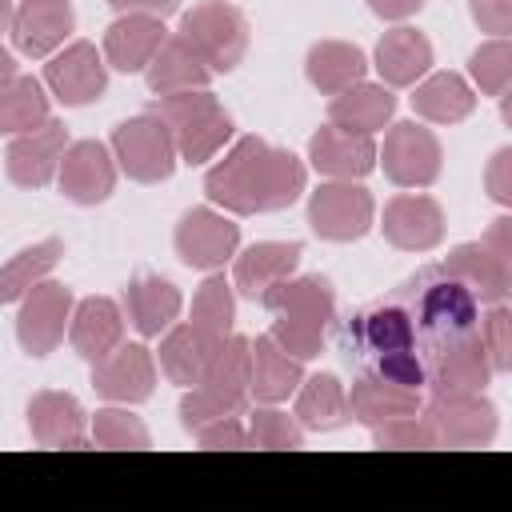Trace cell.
Segmentation results:
<instances>
[{"label": "cell", "instance_id": "6da1fadb", "mask_svg": "<svg viewBox=\"0 0 512 512\" xmlns=\"http://www.w3.org/2000/svg\"><path fill=\"white\" fill-rule=\"evenodd\" d=\"M308 184V168L288 148H272L260 136H240L208 172L204 192L212 208L228 216H256L280 212L300 200Z\"/></svg>", "mask_w": 512, "mask_h": 512}, {"label": "cell", "instance_id": "7a4b0ae2", "mask_svg": "<svg viewBox=\"0 0 512 512\" xmlns=\"http://www.w3.org/2000/svg\"><path fill=\"white\" fill-rule=\"evenodd\" d=\"M244 404H248V336L228 332L212 348L204 376L192 388H184L180 424H184V432H196L208 420L236 416Z\"/></svg>", "mask_w": 512, "mask_h": 512}, {"label": "cell", "instance_id": "3957f363", "mask_svg": "<svg viewBox=\"0 0 512 512\" xmlns=\"http://www.w3.org/2000/svg\"><path fill=\"white\" fill-rule=\"evenodd\" d=\"M148 112L156 120H164V128L172 132V144H176V160H184V164H208L232 140V116L208 88L156 96Z\"/></svg>", "mask_w": 512, "mask_h": 512}, {"label": "cell", "instance_id": "277c9868", "mask_svg": "<svg viewBox=\"0 0 512 512\" xmlns=\"http://www.w3.org/2000/svg\"><path fill=\"white\" fill-rule=\"evenodd\" d=\"M176 36L208 64L212 76H224V72H236L240 60L248 56L252 28H248V16L236 4H228V0H200V4H192L180 16Z\"/></svg>", "mask_w": 512, "mask_h": 512}, {"label": "cell", "instance_id": "5b68a950", "mask_svg": "<svg viewBox=\"0 0 512 512\" xmlns=\"http://www.w3.org/2000/svg\"><path fill=\"white\" fill-rule=\"evenodd\" d=\"M112 160L116 168L136 180V184H160L176 172V144H172V132L164 128V120H156L152 112H140V116H128L112 128Z\"/></svg>", "mask_w": 512, "mask_h": 512}, {"label": "cell", "instance_id": "8992f818", "mask_svg": "<svg viewBox=\"0 0 512 512\" xmlns=\"http://www.w3.org/2000/svg\"><path fill=\"white\" fill-rule=\"evenodd\" d=\"M376 164L396 188H432L444 168V148L440 136L420 120H396L376 148Z\"/></svg>", "mask_w": 512, "mask_h": 512}, {"label": "cell", "instance_id": "52a82bcc", "mask_svg": "<svg viewBox=\"0 0 512 512\" xmlns=\"http://www.w3.org/2000/svg\"><path fill=\"white\" fill-rule=\"evenodd\" d=\"M308 224L320 240L352 244L376 224V200L360 180H320L308 192Z\"/></svg>", "mask_w": 512, "mask_h": 512}, {"label": "cell", "instance_id": "ba28073f", "mask_svg": "<svg viewBox=\"0 0 512 512\" xmlns=\"http://www.w3.org/2000/svg\"><path fill=\"white\" fill-rule=\"evenodd\" d=\"M420 420L428 424L436 448H488L500 432V412L484 392L432 396L428 404H420Z\"/></svg>", "mask_w": 512, "mask_h": 512}, {"label": "cell", "instance_id": "9c48e42d", "mask_svg": "<svg viewBox=\"0 0 512 512\" xmlns=\"http://www.w3.org/2000/svg\"><path fill=\"white\" fill-rule=\"evenodd\" d=\"M172 244H176L180 264L200 268V272H220L240 252V224L228 212H220L212 204H200V208H188L180 216V224L172 232Z\"/></svg>", "mask_w": 512, "mask_h": 512}, {"label": "cell", "instance_id": "30bf717a", "mask_svg": "<svg viewBox=\"0 0 512 512\" xmlns=\"http://www.w3.org/2000/svg\"><path fill=\"white\" fill-rule=\"evenodd\" d=\"M72 288L60 284V280H40L32 284L24 296H20V312H16V340L28 356H48L56 352V344L64 340L68 332V320H72Z\"/></svg>", "mask_w": 512, "mask_h": 512}, {"label": "cell", "instance_id": "8fae6325", "mask_svg": "<svg viewBox=\"0 0 512 512\" xmlns=\"http://www.w3.org/2000/svg\"><path fill=\"white\" fill-rule=\"evenodd\" d=\"M476 320H480V308H476V296L440 272V280L424 284L420 292V304H416V316H412V328L424 336L428 348H440L448 340H460L468 332H476Z\"/></svg>", "mask_w": 512, "mask_h": 512}, {"label": "cell", "instance_id": "7c38bea8", "mask_svg": "<svg viewBox=\"0 0 512 512\" xmlns=\"http://www.w3.org/2000/svg\"><path fill=\"white\" fill-rule=\"evenodd\" d=\"M492 364L480 348V336L468 332L460 340H448L440 348H428L424 360V384L432 396H476L492 384Z\"/></svg>", "mask_w": 512, "mask_h": 512}, {"label": "cell", "instance_id": "4fadbf2b", "mask_svg": "<svg viewBox=\"0 0 512 512\" xmlns=\"http://www.w3.org/2000/svg\"><path fill=\"white\" fill-rule=\"evenodd\" d=\"M44 88L60 104L84 108V104H92V100L104 96V88H108V64L96 52V44L72 40V44L56 48L48 56V64H44Z\"/></svg>", "mask_w": 512, "mask_h": 512}, {"label": "cell", "instance_id": "5bb4252c", "mask_svg": "<svg viewBox=\"0 0 512 512\" xmlns=\"http://www.w3.org/2000/svg\"><path fill=\"white\" fill-rule=\"evenodd\" d=\"M116 160H112V148L100 144V140H68L64 156H60V168H56V188L72 200V204H104L112 192H116Z\"/></svg>", "mask_w": 512, "mask_h": 512}, {"label": "cell", "instance_id": "9a60e30c", "mask_svg": "<svg viewBox=\"0 0 512 512\" xmlns=\"http://www.w3.org/2000/svg\"><path fill=\"white\" fill-rule=\"evenodd\" d=\"M64 148H68V128L56 116H48L44 124H36L28 132H16L8 152H4L8 180L16 188H44V184H52Z\"/></svg>", "mask_w": 512, "mask_h": 512}, {"label": "cell", "instance_id": "2e32d148", "mask_svg": "<svg viewBox=\"0 0 512 512\" xmlns=\"http://www.w3.org/2000/svg\"><path fill=\"white\" fill-rule=\"evenodd\" d=\"M92 388L112 404H144L156 392V356L144 344H116L92 364Z\"/></svg>", "mask_w": 512, "mask_h": 512}, {"label": "cell", "instance_id": "e0dca14e", "mask_svg": "<svg viewBox=\"0 0 512 512\" xmlns=\"http://www.w3.org/2000/svg\"><path fill=\"white\" fill-rule=\"evenodd\" d=\"M380 232L400 252H432L444 240V208L424 192H400L384 204Z\"/></svg>", "mask_w": 512, "mask_h": 512}, {"label": "cell", "instance_id": "ac0fdd59", "mask_svg": "<svg viewBox=\"0 0 512 512\" xmlns=\"http://www.w3.org/2000/svg\"><path fill=\"white\" fill-rule=\"evenodd\" d=\"M76 28L72 0H20L12 12V44L28 60H48Z\"/></svg>", "mask_w": 512, "mask_h": 512}, {"label": "cell", "instance_id": "d6986e66", "mask_svg": "<svg viewBox=\"0 0 512 512\" xmlns=\"http://www.w3.org/2000/svg\"><path fill=\"white\" fill-rule=\"evenodd\" d=\"M308 164L324 180H364L376 168V136L324 124L308 140Z\"/></svg>", "mask_w": 512, "mask_h": 512}, {"label": "cell", "instance_id": "ffe728a7", "mask_svg": "<svg viewBox=\"0 0 512 512\" xmlns=\"http://www.w3.org/2000/svg\"><path fill=\"white\" fill-rule=\"evenodd\" d=\"M28 432L40 448H88V412L72 392H36L28 400Z\"/></svg>", "mask_w": 512, "mask_h": 512}, {"label": "cell", "instance_id": "44dd1931", "mask_svg": "<svg viewBox=\"0 0 512 512\" xmlns=\"http://www.w3.org/2000/svg\"><path fill=\"white\" fill-rule=\"evenodd\" d=\"M168 40V28L160 16L148 12H120L108 28H104V64L116 72H144L148 60L156 56V48Z\"/></svg>", "mask_w": 512, "mask_h": 512}, {"label": "cell", "instance_id": "7402d4cb", "mask_svg": "<svg viewBox=\"0 0 512 512\" xmlns=\"http://www.w3.org/2000/svg\"><path fill=\"white\" fill-rule=\"evenodd\" d=\"M372 68L384 88H412L432 72V40L412 24H396L376 40Z\"/></svg>", "mask_w": 512, "mask_h": 512}, {"label": "cell", "instance_id": "603a6c76", "mask_svg": "<svg viewBox=\"0 0 512 512\" xmlns=\"http://www.w3.org/2000/svg\"><path fill=\"white\" fill-rule=\"evenodd\" d=\"M300 240H256L232 256V288L248 300H260L272 284L288 280L300 264Z\"/></svg>", "mask_w": 512, "mask_h": 512}, {"label": "cell", "instance_id": "cb8c5ba5", "mask_svg": "<svg viewBox=\"0 0 512 512\" xmlns=\"http://www.w3.org/2000/svg\"><path fill=\"white\" fill-rule=\"evenodd\" d=\"M440 272L452 276V280H460L480 304H504L508 292H512V264H508L504 256L488 252L480 240L456 244V248L444 256Z\"/></svg>", "mask_w": 512, "mask_h": 512}, {"label": "cell", "instance_id": "d4e9b609", "mask_svg": "<svg viewBox=\"0 0 512 512\" xmlns=\"http://www.w3.org/2000/svg\"><path fill=\"white\" fill-rule=\"evenodd\" d=\"M68 344L80 360L96 364L116 344H124V308L112 296H84L80 304H72Z\"/></svg>", "mask_w": 512, "mask_h": 512}, {"label": "cell", "instance_id": "484cf974", "mask_svg": "<svg viewBox=\"0 0 512 512\" xmlns=\"http://www.w3.org/2000/svg\"><path fill=\"white\" fill-rule=\"evenodd\" d=\"M304 380V360L288 356L268 332L248 340V400L284 404Z\"/></svg>", "mask_w": 512, "mask_h": 512}, {"label": "cell", "instance_id": "4316f807", "mask_svg": "<svg viewBox=\"0 0 512 512\" xmlns=\"http://www.w3.org/2000/svg\"><path fill=\"white\" fill-rule=\"evenodd\" d=\"M180 308H184V296L164 276L140 272L124 284V312H128V320L140 336H160L164 328H172Z\"/></svg>", "mask_w": 512, "mask_h": 512}, {"label": "cell", "instance_id": "83f0119b", "mask_svg": "<svg viewBox=\"0 0 512 512\" xmlns=\"http://www.w3.org/2000/svg\"><path fill=\"white\" fill-rule=\"evenodd\" d=\"M408 104L428 124H460L476 112V88L460 72H428L412 84Z\"/></svg>", "mask_w": 512, "mask_h": 512}, {"label": "cell", "instance_id": "f1b7e54d", "mask_svg": "<svg viewBox=\"0 0 512 512\" xmlns=\"http://www.w3.org/2000/svg\"><path fill=\"white\" fill-rule=\"evenodd\" d=\"M392 116H396V96L384 84L360 80V84H352V88H344L328 100V124L360 132V136L384 132L392 124Z\"/></svg>", "mask_w": 512, "mask_h": 512}, {"label": "cell", "instance_id": "f546056e", "mask_svg": "<svg viewBox=\"0 0 512 512\" xmlns=\"http://www.w3.org/2000/svg\"><path fill=\"white\" fill-rule=\"evenodd\" d=\"M304 76L320 96H336L368 76V56L348 40H316L304 56Z\"/></svg>", "mask_w": 512, "mask_h": 512}, {"label": "cell", "instance_id": "4dcf8cb0", "mask_svg": "<svg viewBox=\"0 0 512 512\" xmlns=\"http://www.w3.org/2000/svg\"><path fill=\"white\" fill-rule=\"evenodd\" d=\"M144 80H148V92L152 96H172V92L208 88L212 84V72H208V64L176 32H168V40L156 48V56L144 68Z\"/></svg>", "mask_w": 512, "mask_h": 512}, {"label": "cell", "instance_id": "1f68e13d", "mask_svg": "<svg viewBox=\"0 0 512 512\" xmlns=\"http://www.w3.org/2000/svg\"><path fill=\"white\" fill-rule=\"evenodd\" d=\"M292 396H296L292 416L300 420L304 432H336V428H344L352 420V412H348V388L332 372L304 376Z\"/></svg>", "mask_w": 512, "mask_h": 512}, {"label": "cell", "instance_id": "d6a6232c", "mask_svg": "<svg viewBox=\"0 0 512 512\" xmlns=\"http://www.w3.org/2000/svg\"><path fill=\"white\" fill-rule=\"evenodd\" d=\"M420 404H424V400H420L416 388L392 384V380H384V376H376V372L360 376V380L352 384V392H348V412H352V420L364 424V428L388 424V420H396V416H412V412H420Z\"/></svg>", "mask_w": 512, "mask_h": 512}, {"label": "cell", "instance_id": "836d02e7", "mask_svg": "<svg viewBox=\"0 0 512 512\" xmlns=\"http://www.w3.org/2000/svg\"><path fill=\"white\" fill-rule=\"evenodd\" d=\"M260 304L272 312V316H304V320H316V324H324L328 328V320L336 316V292H332V284L324 280V276H288V280H280V284H272L264 296H260Z\"/></svg>", "mask_w": 512, "mask_h": 512}, {"label": "cell", "instance_id": "e575fe53", "mask_svg": "<svg viewBox=\"0 0 512 512\" xmlns=\"http://www.w3.org/2000/svg\"><path fill=\"white\" fill-rule=\"evenodd\" d=\"M216 344H220V340H216ZM216 344H212V340H204L192 324H172V328H164V332H160V352H156L160 372H164L172 384L192 388V384L204 376L208 356H212V348H216Z\"/></svg>", "mask_w": 512, "mask_h": 512}, {"label": "cell", "instance_id": "d590c367", "mask_svg": "<svg viewBox=\"0 0 512 512\" xmlns=\"http://www.w3.org/2000/svg\"><path fill=\"white\" fill-rule=\"evenodd\" d=\"M60 256H64V244L56 236H48V240H36V244L20 248L12 260H4L0 264V308L4 304H16L32 284H40L44 276H52V268L60 264Z\"/></svg>", "mask_w": 512, "mask_h": 512}, {"label": "cell", "instance_id": "8d00e7d4", "mask_svg": "<svg viewBox=\"0 0 512 512\" xmlns=\"http://www.w3.org/2000/svg\"><path fill=\"white\" fill-rule=\"evenodd\" d=\"M48 112V88L36 76H12L0 84V136H16L28 132L36 124H44Z\"/></svg>", "mask_w": 512, "mask_h": 512}, {"label": "cell", "instance_id": "74e56055", "mask_svg": "<svg viewBox=\"0 0 512 512\" xmlns=\"http://www.w3.org/2000/svg\"><path fill=\"white\" fill-rule=\"evenodd\" d=\"M356 340H360L372 356L408 352V348H416L412 312H404V308H396V304H376V308H368V312L356 316Z\"/></svg>", "mask_w": 512, "mask_h": 512}, {"label": "cell", "instance_id": "f35d334b", "mask_svg": "<svg viewBox=\"0 0 512 512\" xmlns=\"http://www.w3.org/2000/svg\"><path fill=\"white\" fill-rule=\"evenodd\" d=\"M232 320H236V288L232 280H224L220 272H208L204 284L196 288L192 296V328L204 336V340H224L232 332Z\"/></svg>", "mask_w": 512, "mask_h": 512}, {"label": "cell", "instance_id": "ab89813d", "mask_svg": "<svg viewBox=\"0 0 512 512\" xmlns=\"http://www.w3.org/2000/svg\"><path fill=\"white\" fill-rule=\"evenodd\" d=\"M88 436H92L96 448H112V452H120V448H132V452L152 448V436H148L144 420L136 412H128V404L124 408L120 404L96 408L88 416Z\"/></svg>", "mask_w": 512, "mask_h": 512}, {"label": "cell", "instance_id": "60d3db41", "mask_svg": "<svg viewBox=\"0 0 512 512\" xmlns=\"http://www.w3.org/2000/svg\"><path fill=\"white\" fill-rule=\"evenodd\" d=\"M468 76H472V88H480L484 96H504L508 84H512V44H508V36L484 40L468 56Z\"/></svg>", "mask_w": 512, "mask_h": 512}, {"label": "cell", "instance_id": "b9f144b4", "mask_svg": "<svg viewBox=\"0 0 512 512\" xmlns=\"http://www.w3.org/2000/svg\"><path fill=\"white\" fill-rule=\"evenodd\" d=\"M248 448H304V428L276 404H256L248 416Z\"/></svg>", "mask_w": 512, "mask_h": 512}, {"label": "cell", "instance_id": "7bdbcfd3", "mask_svg": "<svg viewBox=\"0 0 512 512\" xmlns=\"http://www.w3.org/2000/svg\"><path fill=\"white\" fill-rule=\"evenodd\" d=\"M268 336L296 360H312L324 352V324L316 320H304V316H276Z\"/></svg>", "mask_w": 512, "mask_h": 512}, {"label": "cell", "instance_id": "ee69618b", "mask_svg": "<svg viewBox=\"0 0 512 512\" xmlns=\"http://www.w3.org/2000/svg\"><path fill=\"white\" fill-rule=\"evenodd\" d=\"M476 336H480V348H484L492 372H508L512 368V312L504 304H488Z\"/></svg>", "mask_w": 512, "mask_h": 512}, {"label": "cell", "instance_id": "f6af8a7d", "mask_svg": "<svg viewBox=\"0 0 512 512\" xmlns=\"http://www.w3.org/2000/svg\"><path fill=\"white\" fill-rule=\"evenodd\" d=\"M372 444L376 448H436L428 424L420 420V412L412 416H396L388 424H376L372 428Z\"/></svg>", "mask_w": 512, "mask_h": 512}, {"label": "cell", "instance_id": "bcb514c9", "mask_svg": "<svg viewBox=\"0 0 512 512\" xmlns=\"http://www.w3.org/2000/svg\"><path fill=\"white\" fill-rule=\"evenodd\" d=\"M192 440L200 448H248V424L236 416H220V420H208L192 432Z\"/></svg>", "mask_w": 512, "mask_h": 512}, {"label": "cell", "instance_id": "7dc6e473", "mask_svg": "<svg viewBox=\"0 0 512 512\" xmlns=\"http://www.w3.org/2000/svg\"><path fill=\"white\" fill-rule=\"evenodd\" d=\"M376 376L420 392V388H424V360L416 356V348H408V352H388V356H376Z\"/></svg>", "mask_w": 512, "mask_h": 512}, {"label": "cell", "instance_id": "c3c4849f", "mask_svg": "<svg viewBox=\"0 0 512 512\" xmlns=\"http://www.w3.org/2000/svg\"><path fill=\"white\" fill-rule=\"evenodd\" d=\"M484 188H488V196H492L500 208L512 204V148H496V152H492V160H488V168H484Z\"/></svg>", "mask_w": 512, "mask_h": 512}, {"label": "cell", "instance_id": "681fc988", "mask_svg": "<svg viewBox=\"0 0 512 512\" xmlns=\"http://www.w3.org/2000/svg\"><path fill=\"white\" fill-rule=\"evenodd\" d=\"M468 12L480 24V32H492V36L512 32V0H468Z\"/></svg>", "mask_w": 512, "mask_h": 512}, {"label": "cell", "instance_id": "f907efd6", "mask_svg": "<svg viewBox=\"0 0 512 512\" xmlns=\"http://www.w3.org/2000/svg\"><path fill=\"white\" fill-rule=\"evenodd\" d=\"M368 8L388 24H404L408 16H416L424 8V0H368Z\"/></svg>", "mask_w": 512, "mask_h": 512}, {"label": "cell", "instance_id": "816d5d0a", "mask_svg": "<svg viewBox=\"0 0 512 512\" xmlns=\"http://www.w3.org/2000/svg\"><path fill=\"white\" fill-rule=\"evenodd\" d=\"M480 244H484L488 252H496V256L512 260V220H508V216L492 220V228H488V232L480 236Z\"/></svg>", "mask_w": 512, "mask_h": 512}, {"label": "cell", "instance_id": "f5cc1de1", "mask_svg": "<svg viewBox=\"0 0 512 512\" xmlns=\"http://www.w3.org/2000/svg\"><path fill=\"white\" fill-rule=\"evenodd\" d=\"M180 0H108V8H116V12H148V16H168L172 8H176Z\"/></svg>", "mask_w": 512, "mask_h": 512}, {"label": "cell", "instance_id": "db71d44e", "mask_svg": "<svg viewBox=\"0 0 512 512\" xmlns=\"http://www.w3.org/2000/svg\"><path fill=\"white\" fill-rule=\"evenodd\" d=\"M12 76H16V56L0 44V84H4V80H12Z\"/></svg>", "mask_w": 512, "mask_h": 512}, {"label": "cell", "instance_id": "11a10c76", "mask_svg": "<svg viewBox=\"0 0 512 512\" xmlns=\"http://www.w3.org/2000/svg\"><path fill=\"white\" fill-rule=\"evenodd\" d=\"M12 12H16V4L12 0H0V32L12 28Z\"/></svg>", "mask_w": 512, "mask_h": 512}]
</instances>
